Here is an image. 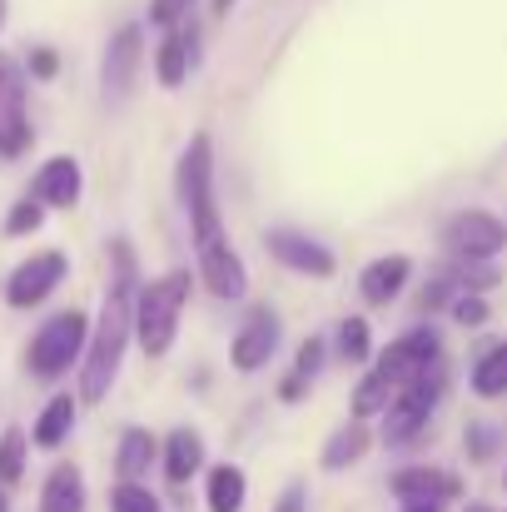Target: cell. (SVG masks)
<instances>
[{"mask_svg":"<svg viewBox=\"0 0 507 512\" xmlns=\"http://www.w3.org/2000/svg\"><path fill=\"white\" fill-rule=\"evenodd\" d=\"M388 488H393V498L403 503V508H443V503H453L458 493H463V483H458V473H448V468H403V473H393L388 478Z\"/></svg>","mask_w":507,"mask_h":512,"instance_id":"13","label":"cell"},{"mask_svg":"<svg viewBox=\"0 0 507 512\" xmlns=\"http://www.w3.org/2000/svg\"><path fill=\"white\" fill-rule=\"evenodd\" d=\"M110 512H160V498L145 483H115L110 488Z\"/></svg>","mask_w":507,"mask_h":512,"instance_id":"29","label":"cell"},{"mask_svg":"<svg viewBox=\"0 0 507 512\" xmlns=\"http://www.w3.org/2000/svg\"><path fill=\"white\" fill-rule=\"evenodd\" d=\"M75 418H80V398L75 393H50V403L30 423V448H45V453L65 448L70 433H75Z\"/></svg>","mask_w":507,"mask_h":512,"instance_id":"16","label":"cell"},{"mask_svg":"<svg viewBox=\"0 0 507 512\" xmlns=\"http://www.w3.org/2000/svg\"><path fill=\"white\" fill-rule=\"evenodd\" d=\"M393 398H398V388H393L383 373H373V368H368V373L358 378V388H353V418H358V423H368V418H383Z\"/></svg>","mask_w":507,"mask_h":512,"instance_id":"24","label":"cell"},{"mask_svg":"<svg viewBox=\"0 0 507 512\" xmlns=\"http://www.w3.org/2000/svg\"><path fill=\"white\" fill-rule=\"evenodd\" d=\"M403 512H438V508H403Z\"/></svg>","mask_w":507,"mask_h":512,"instance_id":"38","label":"cell"},{"mask_svg":"<svg viewBox=\"0 0 507 512\" xmlns=\"http://www.w3.org/2000/svg\"><path fill=\"white\" fill-rule=\"evenodd\" d=\"M5 15H10V5H5V0H0V30H5Z\"/></svg>","mask_w":507,"mask_h":512,"instance_id":"36","label":"cell"},{"mask_svg":"<svg viewBox=\"0 0 507 512\" xmlns=\"http://www.w3.org/2000/svg\"><path fill=\"white\" fill-rule=\"evenodd\" d=\"M179 204L189 214V244H194V264H199V284L214 299H244L249 294V269L229 244L219 199H214V140L199 130L189 140V150L179 155V174H174Z\"/></svg>","mask_w":507,"mask_h":512,"instance_id":"1","label":"cell"},{"mask_svg":"<svg viewBox=\"0 0 507 512\" xmlns=\"http://www.w3.org/2000/svg\"><path fill=\"white\" fill-rule=\"evenodd\" d=\"M204 503H209V512H244V503H249V478H244V468H234V463L209 468V478H204Z\"/></svg>","mask_w":507,"mask_h":512,"instance_id":"22","label":"cell"},{"mask_svg":"<svg viewBox=\"0 0 507 512\" xmlns=\"http://www.w3.org/2000/svg\"><path fill=\"white\" fill-rule=\"evenodd\" d=\"M443 393H448V368H443V363L428 368L423 378H413L408 388H398V398H393L388 413H383V443H388V448H408V443L433 423Z\"/></svg>","mask_w":507,"mask_h":512,"instance_id":"5","label":"cell"},{"mask_svg":"<svg viewBox=\"0 0 507 512\" xmlns=\"http://www.w3.org/2000/svg\"><path fill=\"white\" fill-rule=\"evenodd\" d=\"M448 309H453V319H458L463 329H483V324H488V304H483V294H458Z\"/></svg>","mask_w":507,"mask_h":512,"instance_id":"31","label":"cell"},{"mask_svg":"<svg viewBox=\"0 0 507 512\" xmlns=\"http://www.w3.org/2000/svg\"><path fill=\"white\" fill-rule=\"evenodd\" d=\"M334 353L343 363H368L373 358V334H368V319H343L334 329Z\"/></svg>","mask_w":507,"mask_h":512,"instance_id":"26","label":"cell"},{"mask_svg":"<svg viewBox=\"0 0 507 512\" xmlns=\"http://www.w3.org/2000/svg\"><path fill=\"white\" fill-rule=\"evenodd\" d=\"M274 512H309V488H304V483H289V488L279 493Z\"/></svg>","mask_w":507,"mask_h":512,"instance_id":"34","label":"cell"},{"mask_svg":"<svg viewBox=\"0 0 507 512\" xmlns=\"http://www.w3.org/2000/svg\"><path fill=\"white\" fill-rule=\"evenodd\" d=\"M279 339H284L279 314H274V309H254V314L244 319V329L234 334V343H229V363H234L239 373H259V368L274 363Z\"/></svg>","mask_w":507,"mask_h":512,"instance_id":"11","label":"cell"},{"mask_svg":"<svg viewBox=\"0 0 507 512\" xmlns=\"http://www.w3.org/2000/svg\"><path fill=\"white\" fill-rule=\"evenodd\" d=\"M463 512H498V508H488V503H468Z\"/></svg>","mask_w":507,"mask_h":512,"instance_id":"35","label":"cell"},{"mask_svg":"<svg viewBox=\"0 0 507 512\" xmlns=\"http://www.w3.org/2000/svg\"><path fill=\"white\" fill-rule=\"evenodd\" d=\"M85 343H90V319L80 309H60L25 343V373L35 383H60L65 373H80Z\"/></svg>","mask_w":507,"mask_h":512,"instance_id":"4","label":"cell"},{"mask_svg":"<svg viewBox=\"0 0 507 512\" xmlns=\"http://www.w3.org/2000/svg\"><path fill=\"white\" fill-rule=\"evenodd\" d=\"M25 463H30V433L5 428V433H0V493L25 478Z\"/></svg>","mask_w":507,"mask_h":512,"instance_id":"25","label":"cell"},{"mask_svg":"<svg viewBox=\"0 0 507 512\" xmlns=\"http://www.w3.org/2000/svg\"><path fill=\"white\" fill-rule=\"evenodd\" d=\"M324 358H329V339H324V334H309V339L294 348V378L314 383L319 368H324Z\"/></svg>","mask_w":507,"mask_h":512,"instance_id":"28","label":"cell"},{"mask_svg":"<svg viewBox=\"0 0 507 512\" xmlns=\"http://www.w3.org/2000/svg\"><path fill=\"white\" fill-rule=\"evenodd\" d=\"M368 448H373V433H368V423H358V418H348V423H338L334 433H329V443H324V468L329 473H343V468H353V463H363L368 458Z\"/></svg>","mask_w":507,"mask_h":512,"instance_id":"21","label":"cell"},{"mask_svg":"<svg viewBox=\"0 0 507 512\" xmlns=\"http://www.w3.org/2000/svg\"><path fill=\"white\" fill-rule=\"evenodd\" d=\"M80 194H85V170L75 155H50L30 179V199H40L45 209H75Z\"/></svg>","mask_w":507,"mask_h":512,"instance_id":"14","label":"cell"},{"mask_svg":"<svg viewBox=\"0 0 507 512\" xmlns=\"http://www.w3.org/2000/svg\"><path fill=\"white\" fill-rule=\"evenodd\" d=\"M115 254V269H110V284H105V299H100V314L90 324V343H85V363H80V403H105L115 378H120V363H125V348L135 339V294H140V274H135V254L125 239L110 244Z\"/></svg>","mask_w":507,"mask_h":512,"instance_id":"2","label":"cell"},{"mask_svg":"<svg viewBox=\"0 0 507 512\" xmlns=\"http://www.w3.org/2000/svg\"><path fill=\"white\" fill-rule=\"evenodd\" d=\"M229 5H234V0H219V5H214V10H229Z\"/></svg>","mask_w":507,"mask_h":512,"instance_id":"37","label":"cell"},{"mask_svg":"<svg viewBox=\"0 0 507 512\" xmlns=\"http://www.w3.org/2000/svg\"><path fill=\"white\" fill-rule=\"evenodd\" d=\"M35 512H85V473L75 463H55L50 478L40 483V508Z\"/></svg>","mask_w":507,"mask_h":512,"instance_id":"20","label":"cell"},{"mask_svg":"<svg viewBox=\"0 0 507 512\" xmlns=\"http://www.w3.org/2000/svg\"><path fill=\"white\" fill-rule=\"evenodd\" d=\"M438 363H443V343L423 324V329H408V334H398V339L388 343V348L378 353L373 373H383L393 388H408L413 378H423V373L438 368Z\"/></svg>","mask_w":507,"mask_h":512,"instance_id":"10","label":"cell"},{"mask_svg":"<svg viewBox=\"0 0 507 512\" xmlns=\"http://www.w3.org/2000/svg\"><path fill=\"white\" fill-rule=\"evenodd\" d=\"M468 383H473V393H478V398H507V339L493 343V348L473 363Z\"/></svg>","mask_w":507,"mask_h":512,"instance_id":"23","label":"cell"},{"mask_svg":"<svg viewBox=\"0 0 507 512\" xmlns=\"http://www.w3.org/2000/svg\"><path fill=\"white\" fill-rule=\"evenodd\" d=\"M160 463H165V478L174 488H184L199 468H204V438L194 428H174L165 443H160Z\"/></svg>","mask_w":507,"mask_h":512,"instance_id":"19","label":"cell"},{"mask_svg":"<svg viewBox=\"0 0 507 512\" xmlns=\"http://www.w3.org/2000/svg\"><path fill=\"white\" fill-rule=\"evenodd\" d=\"M45 214H50V209H45L40 199H30V194H25V199H15V204H10V214H5V224H0V229H5L10 239H25V234H35V229L45 224Z\"/></svg>","mask_w":507,"mask_h":512,"instance_id":"27","label":"cell"},{"mask_svg":"<svg viewBox=\"0 0 507 512\" xmlns=\"http://www.w3.org/2000/svg\"><path fill=\"white\" fill-rule=\"evenodd\" d=\"M140 65H145V30L140 25H120L100 55V100L105 105H125L135 95V80H140Z\"/></svg>","mask_w":507,"mask_h":512,"instance_id":"8","label":"cell"},{"mask_svg":"<svg viewBox=\"0 0 507 512\" xmlns=\"http://www.w3.org/2000/svg\"><path fill=\"white\" fill-rule=\"evenodd\" d=\"M199 0H150V25L155 30H174V25H189Z\"/></svg>","mask_w":507,"mask_h":512,"instance_id":"30","label":"cell"},{"mask_svg":"<svg viewBox=\"0 0 507 512\" xmlns=\"http://www.w3.org/2000/svg\"><path fill=\"white\" fill-rule=\"evenodd\" d=\"M189 65H194V25H174V30H165V40L155 50V80L165 90H179Z\"/></svg>","mask_w":507,"mask_h":512,"instance_id":"18","label":"cell"},{"mask_svg":"<svg viewBox=\"0 0 507 512\" xmlns=\"http://www.w3.org/2000/svg\"><path fill=\"white\" fill-rule=\"evenodd\" d=\"M65 279H70V254L40 249V254H30V259H20V264L10 269V279H5V304H10V309H40Z\"/></svg>","mask_w":507,"mask_h":512,"instance_id":"9","label":"cell"},{"mask_svg":"<svg viewBox=\"0 0 507 512\" xmlns=\"http://www.w3.org/2000/svg\"><path fill=\"white\" fill-rule=\"evenodd\" d=\"M25 75H30V80H55V75H60V55H55L50 45H35V50L25 55Z\"/></svg>","mask_w":507,"mask_h":512,"instance_id":"32","label":"cell"},{"mask_svg":"<svg viewBox=\"0 0 507 512\" xmlns=\"http://www.w3.org/2000/svg\"><path fill=\"white\" fill-rule=\"evenodd\" d=\"M493 448H498V428H488V423H468V458H473V463H488Z\"/></svg>","mask_w":507,"mask_h":512,"instance_id":"33","label":"cell"},{"mask_svg":"<svg viewBox=\"0 0 507 512\" xmlns=\"http://www.w3.org/2000/svg\"><path fill=\"white\" fill-rule=\"evenodd\" d=\"M264 244H269V254H274L284 269H294V274H304V279H329V274L338 269L334 249L319 244L314 234H299V229H269Z\"/></svg>","mask_w":507,"mask_h":512,"instance_id":"12","label":"cell"},{"mask_svg":"<svg viewBox=\"0 0 507 512\" xmlns=\"http://www.w3.org/2000/svg\"><path fill=\"white\" fill-rule=\"evenodd\" d=\"M408 279H413V259H408V254H383V259H373V264L358 274V294H363V304L388 309V304L408 289Z\"/></svg>","mask_w":507,"mask_h":512,"instance_id":"15","label":"cell"},{"mask_svg":"<svg viewBox=\"0 0 507 512\" xmlns=\"http://www.w3.org/2000/svg\"><path fill=\"white\" fill-rule=\"evenodd\" d=\"M155 463H160V438H155L150 428L130 423V428L120 433V443H115V478H120V483H145Z\"/></svg>","mask_w":507,"mask_h":512,"instance_id":"17","label":"cell"},{"mask_svg":"<svg viewBox=\"0 0 507 512\" xmlns=\"http://www.w3.org/2000/svg\"><path fill=\"white\" fill-rule=\"evenodd\" d=\"M189 289H194V274L189 269H169L160 279L140 284V294H135V343L150 358H165L169 348H174L184 304H189Z\"/></svg>","mask_w":507,"mask_h":512,"instance_id":"3","label":"cell"},{"mask_svg":"<svg viewBox=\"0 0 507 512\" xmlns=\"http://www.w3.org/2000/svg\"><path fill=\"white\" fill-rule=\"evenodd\" d=\"M443 249L453 259H473V264H493L507 249V224L488 209H458L443 224Z\"/></svg>","mask_w":507,"mask_h":512,"instance_id":"7","label":"cell"},{"mask_svg":"<svg viewBox=\"0 0 507 512\" xmlns=\"http://www.w3.org/2000/svg\"><path fill=\"white\" fill-rule=\"evenodd\" d=\"M35 145L30 125V75L15 55L0 50V160H20Z\"/></svg>","mask_w":507,"mask_h":512,"instance_id":"6","label":"cell"},{"mask_svg":"<svg viewBox=\"0 0 507 512\" xmlns=\"http://www.w3.org/2000/svg\"><path fill=\"white\" fill-rule=\"evenodd\" d=\"M0 512H5V493H0Z\"/></svg>","mask_w":507,"mask_h":512,"instance_id":"39","label":"cell"}]
</instances>
